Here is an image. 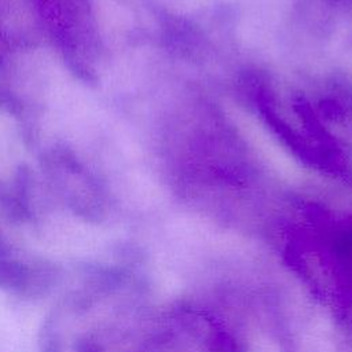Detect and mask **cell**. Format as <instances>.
Segmentation results:
<instances>
[{
    "instance_id": "1",
    "label": "cell",
    "mask_w": 352,
    "mask_h": 352,
    "mask_svg": "<svg viewBox=\"0 0 352 352\" xmlns=\"http://www.w3.org/2000/svg\"><path fill=\"white\" fill-rule=\"evenodd\" d=\"M28 275V267L18 261L0 258V287L21 292Z\"/></svg>"
},
{
    "instance_id": "2",
    "label": "cell",
    "mask_w": 352,
    "mask_h": 352,
    "mask_svg": "<svg viewBox=\"0 0 352 352\" xmlns=\"http://www.w3.org/2000/svg\"><path fill=\"white\" fill-rule=\"evenodd\" d=\"M77 352H100L99 348L91 342V341H84V342H80L78 344V348H77Z\"/></svg>"
}]
</instances>
